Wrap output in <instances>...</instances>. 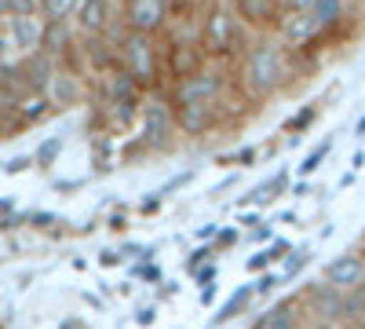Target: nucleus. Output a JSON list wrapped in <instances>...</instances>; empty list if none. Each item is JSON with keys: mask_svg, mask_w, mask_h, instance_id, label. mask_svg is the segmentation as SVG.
<instances>
[{"mask_svg": "<svg viewBox=\"0 0 365 329\" xmlns=\"http://www.w3.org/2000/svg\"><path fill=\"white\" fill-rule=\"evenodd\" d=\"M299 59L303 55L289 51L274 34H259L234 66V84H237L241 99L259 106V103L285 96L296 81H303L299 77Z\"/></svg>", "mask_w": 365, "mask_h": 329, "instance_id": "nucleus-1", "label": "nucleus"}, {"mask_svg": "<svg viewBox=\"0 0 365 329\" xmlns=\"http://www.w3.org/2000/svg\"><path fill=\"white\" fill-rule=\"evenodd\" d=\"M197 41H201V48H205V55L212 59V63L237 66V59L249 51L256 34L237 19L230 0H216V4L197 19Z\"/></svg>", "mask_w": 365, "mask_h": 329, "instance_id": "nucleus-2", "label": "nucleus"}, {"mask_svg": "<svg viewBox=\"0 0 365 329\" xmlns=\"http://www.w3.org/2000/svg\"><path fill=\"white\" fill-rule=\"evenodd\" d=\"M120 70H125L143 92H158L165 84V41L154 34H128L120 37Z\"/></svg>", "mask_w": 365, "mask_h": 329, "instance_id": "nucleus-3", "label": "nucleus"}, {"mask_svg": "<svg viewBox=\"0 0 365 329\" xmlns=\"http://www.w3.org/2000/svg\"><path fill=\"white\" fill-rule=\"evenodd\" d=\"M165 92H168V99L175 106H216V103H227L237 92L234 66H227V63H205L194 77L179 81V84H168Z\"/></svg>", "mask_w": 365, "mask_h": 329, "instance_id": "nucleus-4", "label": "nucleus"}, {"mask_svg": "<svg viewBox=\"0 0 365 329\" xmlns=\"http://www.w3.org/2000/svg\"><path fill=\"white\" fill-rule=\"evenodd\" d=\"M139 121H143V146H146V151H154V154L172 151V146L182 139L179 136V125H175V103L168 99L165 88L146 92Z\"/></svg>", "mask_w": 365, "mask_h": 329, "instance_id": "nucleus-5", "label": "nucleus"}, {"mask_svg": "<svg viewBox=\"0 0 365 329\" xmlns=\"http://www.w3.org/2000/svg\"><path fill=\"white\" fill-rule=\"evenodd\" d=\"M175 19V4L172 0H120V22L132 34H154L165 37V29Z\"/></svg>", "mask_w": 365, "mask_h": 329, "instance_id": "nucleus-6", "label": "nucleus"}, {"mask_svg": "<svg viewBox=\"0 0 365 329\" xmlns=\"http://www.w3.org/2000/svg\"><path fill=\"white\" fill-rule=\"evenodd\" d=\"M274 37H278L289 51H296V55H311L314 44H322L329 34L318 26V19L311 11H285L278 29H274Z\"/></svg>", "mask_w": 365, "mask_h": 329, "instance_id": "nucleus-7", "label": "nucleus"}, {"mask_svg": "<svg viewBox=\"0 0 365 329\" xmlns=\"http://www.w3.org/2000/svg\"><path fill=\"white\" fill-rule=\"evenodd\" d=\"M230 103V99H227ZM227 103H216V106H175V125H179V136L182 139H205L212 136L223 121L230 106Z\"/></svg>", "mask_w": 365, "mask_h": 329, "instance_id": "nucleus-8", "label": "nucleus"}, {"mask_svg": "<svg viewBox=\"0 0 365 329\" xmlns=\"http://www.w3.org/2000/svg\"><path fill=\"white\" fill-rule=\"evenodd\" d=\"M299 308H307L318 322H344V293L318 278L299 293Z\"/></svg>", "mask_w": 365, "mask_h": 329, "instance_id": "nucleus-9", "label": "nucleus"}, {"mask_svg": "<svg viewBox=\"0 0 365 329\" xmlns=\"http://www.w3.org/2000/svg\"><path fill=\"white\" fill-rule=\"evenodd\" d=\"M230 8L237 11V19L245 22L256 37L259 34H274L278 22H282V15H285L282 0H230Z\"/></svg>", "mask_w": 365, "mask_h": 329, "instance_id": "nucleus-10", "label": "nucleus"}, {"mask_svg": "<svg viewBox=\"0 0 365 329\" xmlns=\"http://www.w3.org/2000/svg\"><path fill=\"white\" fill-rule=\"evenodd\" d=\"M73 22H77V29L84 37H103L120 22V15L113 8V0H81Z\"/></svg>", "mask_w": 365, "mask_h": 329, "instance_id": "nucleus-11", "label": "nucleus"}, {"mask_svg": "<svg viewBox=\"0 0 365 329\" xmlns=\"http://www.w3.org/2000/svg\"><path fill=\"white\" fill-rule=\"evenodd\" d=\"M322 278H325L332 289H340V293H351V289L365 285V256H361V253H340L336 260L325 263Z\"/></svg>", "mask_w": 365, "mask_h": 329, "instance_id": "nucleus-12", "label": "nucleus"}, {"mask_svg": "<svg viewBox=\"0 0 365 329\" xmlns=\"http://www.w3.org/2000/svg\"><path fill=\"white\" fill-rule=\"evenodd\" d=\"M19 74H22V84H26V92H48L51 77L58 74V66H55V55H48L44 48L29 51V55L22 59Z\"/></svg>", "mask_w": 365, "mask_h": 329, "instance_id": "nucleus-13", "label": "nucleus"}, {"mask_svg": "<svg viewBox=\"0 0 365 329\" xmlns=\"http://www.w3.org/2000/svg\"><path fill=\"white\" fill-rule=\"evenodd\" d=\"M252 329H299V296H285V300L270 304Z\"/></svg>", "mask_w": 365, "mask_h": 329, "instance_id": "nucleus-14", "label": "nucleus"}, {"mask_svg": "<svg viewBox=\"0 0 365 329\" xmlns=\"http://www.w3.org/2000/svg\"><path fill=\"white\" fill-rule=\"evenodd\" d=\"M256 282L252 285H241V289H234L230 296H227V300H223V308L216 311V315H212V325L208 329H220V325H227V322H234L237 315H245L249 311V304L256 300Z\"/></svg>", "mask_w": 365, "mask_h": 329, "instance_id": "nucleus-15", "label": "nucleus"}, {"mask_svg": "<svg viewBox=\"0 0 365 329\" xmlns=\"http://www.w3.org/2000/svg\"><path fill=\"white\" fill-rule=\"evenodd\" d=\"M11 41L29 55V51H37L41 41H44V19L37 15H15L11 19Z\"/></svg>", "mask_w": 365, "mask_h": 329, "instance_id": "nucleus-16", "label": "nucleus"}, {"mask_svg": "<svg viewBox=\"0 0 365 329\" xmlns=\"http://www.w3.org/2000/svg\"><path fill=\"white\" fill-rule=\"evenodd\" d=\"M311 15L318 19V26L325 34H336V29L351 19V0H314Z\"/></svg>", "mask_w": 365, "mask_h": 329, "instance_id": "nucleus-17", "label": "nucleus"}, {"mask_svg": "<svg viewBox=\"0 0 365 329\" xmlns=\"http://www.w3.org/2000/svg\"><path fill=\"white\" fill-rule=\"evenodd\" d=\"M48 96H51L58 106H73V103H81V96H84V84H81V77L58 70V74L51 77V84H48Z\"/></svg>", "mask_w": 365, "mask_h": 329, "instance_id": "nucleus-18", "label": "nucleus"}, {"mask_svg": "<svg viewBox=\"0 0 365 329\" xmlns=\"http://www.w3.org/2000/svg\"><path fill=\"white\" fill-rule=\"evenodd\" d=\"M70 41H73L70 22H44V41H41V48H44L48 55H63V51L70 48Z\"/></svg>", "mask_w": 365, "mask_h": 329, "instance_id": "nucleus-19", "label": "nucleus"}, {"mask_svg": "<svg viewBox=\"0 0 365 329\" xmlns=\"http://www.w3.org/2000/svg\"><path fill=\"white\" fill-rule=\"evenodd\" d=\"M318 113H322V103H307V106H299L289 121L282 125V132L285 136H292V139H303V132H307L314 121H318Z\"/></svg>", "mask_w": 365, "mask_h": 329, "instance_id": "nucleus-20", "label": "nucleus"}, {"mask_svg": "<svg viewBox=\"0 0 365 329\" xmlns=\"http://www.w3.org/2000/svg\"><path fill=\"white\" fill-rule=\"evenodd\" d=\"M81 0H41V19L44 22H70L77 15Z\"/></svg>", "mask_w": 365, "mask_h": 329, "instance_id": "nucleus-21", "label": "nucleus"}, {"mask_svg": "<svg viewBox=\"0 0 365 329\" xmlns=\"http://www.w3.org/2000/svg\"><path fill=\"white\" fill-rule=\"evenodd\" d=\"M329 154H332V136H329V139H322V143L314 146V151L299 161V179H311V176L322 168V161H325Z\"/></svg>", "mask_w": 365, "mask_h": 329, "instance_id": "nucleus-22", "label": "nucleus"}, {"mask_svg": "<svg viewBox=\"0 0 365 329\" xmlns=\"http://www.w3.org/2000/svg\"><path fill=\"white\" fill-rule=\"evenodd\" d=\"M216 161H220L223 168H234V172H241V168H252V165L259 161V151H256V146H241V151L220 154Z\"/></svg>", "mask_w": 365, "mask_h": 329, "instance_id": "nucleus-23", "label": "nucleus"}, {"mask_svg": "<svg viewBox=\"0 0 365 329\" xmlns=\"http://www.w3.org/2000/svg\"><path fill=\"white\" fill-rule=\"evenodd\" d=\"M175 4V19H190V22H197L216 0H172Z\"/></svg>", "mask_w": 365, "mask_h": 329, "instance_id": "nucleus-24", "label": "nucleus"}, {"mask_svg": "<svg viewBox=\"0 0 365 329\" xmlns=\"http://www.w3.org/2000/svg\"><path fill=\"white\" fill-rule=\"evenodd\" d=\"M307 263H311V249H292V253H289V260H285V267H282V278H285V282H292V278H296Z\"/></svg>", "mask_w": 365, "mask_h": 329, "instance_id": "nucleus-25", "label": "nucleus"}, {"mask_svg": "<svg viewBox=\"0 0 365 329\" xmlns=\"http://www.w3.org/2000/svg\"><path fill=\"white\" fill-rule=\"evenodd\" d=\"M4 8H8V19H15V15H37L41 0H4Z\"/></svg>", "mask_w": 365, "mask_h": 329, "instance_id": "nucleus-26", "label": "nucleus"}, {"mask_svg": "<svg viewBox=\"0 0 365 329\" xmlns=\"http://www.w3.org/2000/svg\"><path fill=\"white\" fill-rule=\"evenodd\" d=\"M289 253H292V242H289V238H274V242L267 246L270 263H285V260H289Z\"/></svg>", "mask_w": 365, "mask_h": 329, "instance_id": "nucleus-27", "label": "nucleus"}, {"mask_svg": "<svg viewBox=\"0 0 365 329\" xmlns=\"http://www.w3.org/2000/svg\"><path fill=\"white\" fill-rule=\"evenodd\" d=\"M22 113H26V121H41V117L48 113V99H44V92H41L37 99H29V103L22 106Z\"/></svg>", "mask_w": 365, "mask_h": 329, "instance_id": "nucleus-28", "label": "nucleus"}, {"mask_svg": "<svg viewBox=\"0 0 365 329\" xmlns=\"http://www.w3.org/2000/svg\"><path fill=\"white\" fill-rule=\"evenodd\" d=\"M278 285H285L282 271H263V275L256 278V293H259V296H263V293H270V289H278Z\"/></svg>", "mask_w": 365, "mask_h": 329, "instance_id": "nucleus-29", "label": "nucleus"}, {"mask_svg": "<svg viewBox=\"0 0 365 329\" xmlns=\"http://www.w3.org/2000/svg\"><path fill=\"white\" fill-rule=\"evenodd\" d=\"M212 256H216V246H201V249H194V256L187 260V271L194 275V271H197V267H201L205 260H212Z\"/></svg>", "mask_w": 365, "mask_h": 329, "instance_id": "nucleus-30", "label": "nucleus"}, {"mask_svg": "<svg viewBox=\"0 0 365 329\" xmlns=\"http://www.w3.org/2000/svg\"><path fill=\"white\" fill-rule=\"evenodd\" d=\"M58 151H63V139H48V143L41 146V151H37V161H41V165H51Z\"/></svg>", "mask_w": 365, "mask_h": 329, "instance_id": "nucleus-31", "label": "nucleus"}, {"mask_svg": "<svg viewBox=\"0 0 365 329\" xmlns=\"http://www.w3.org/2000/svg\"><path fill=\"white\" fill-rule=\"evenodd\" d=\"M194 278H197V285H201V289L216 285V263H205V267H197V271H194Z\"/></svg>", "mask_w": 365, "mask_h": 329, "instance_id": "nucleus-32", "label": "nucleus"}, {"mask_svg": "<svg viewBox=\"0 0 365 329\" xmlns=\"http://www.w3.org/2000/svg\"><path fill=\"white\" fill-rule=\"evenodd\" d=\"M194 176H197V168H187V172H179V176L172 179V183H165V187H161V194H172V191H179V187H187Z\"/></svg>", "mask_w": 365, "mask_h": 329, "instance_id": "nucleus-33", "label": "nucleus"}, {"mask_svg": "<svg viewBox=\"0 0 365 329\" xmlns=\"http://www.w3.org/2000/svg\"><path fill=\"white\" fill-rule=\"evenodd\" d=\"M256 227H259V213H252V208L241 213L237 208V231H256Z\"/></svg>", "mask_w": 365, "mask_h": 329, "instance_id": "nucleus-34", "label": "nucleus"}, {"mask_svg": "<svg viewBox=\"0 0 365 329\" xmlns=\"http://www.w3.org/2000/svg\"><path fill=\"white\" fill-rule=\"evenodd\" d=\"M245 267H249L252 275H256V271H267V267H270V256H267V249H259L256 256H249V260H245Z\"/></svg>", "mask_w": 365, "mask_h": 329, "instance_id": "nucleus-35", "label": "nucleus"}, {"mask_svg": "<svg viewBox=\"0 0 365 329\" xmlns=\"http://www.w3.org/2000/svg\"><path fill=\"white\" fill-rule=\"evenodd\" d=\"M237 234H241L237 227H230V231H220V234H216V249H230V246L237 242Z\"/></svg>", "mask_w": 365, "mask_h": 329, "instance_id": "nucleus-36", "label": "nucleus"}, {"mask_svg": "<svg viewBox=\"0 0 365 329\" xmlns=\"http://www.w3.org/2000/svg\"><path fill=\"white\" fill-rule=\"evenodd\" d=\"M311 4H314V0H282L285 11H311Z\"/></svg>", "mask_w": 365, "mask_h": 329, "instance_id": "nucleus-37", "label": "nucleus"}, {"mask_svg": "<svg viewBox=\"0 0 365 329\" xmlns=\"http://www.w3.org/2000/svg\"><path fill=\"white\" fill-rule=\"evenodd\" d=\"M365 168V151H354L351 154V172H361Z\"/></svg>", "mask_w": 365, "mask_h": 329, "instance_id": "nucleus-38", "label": "nucleus"}, {"mask_svg": "<svg viewBox=\"0 0 365 329\" xmlns=\"http://www.w3.org/2000/svg\"><path fill=\"white\" fill-rule=\"evenodd\" d=\"M289 194L292 198H303V194H307V179H296V183L289 187Z\"/></svg>", "mask_w": 365, "mask_h": 329, "instance_id": "nucleus-39", "label": "nucleus"}, {"mask_svg": "<svg viewBox=\"0 0 365 329\" xmlns=\"http://www.w3.org/2000/svg\"><path fill=\"white\" fill-rule=\"evenodd\" d=\"M150 322H154V308H143L139 311V325H150Z\"/></svg>", "mask_w": 365, "mask_h": 329, "instance_id": "nucleus-40", "label": "nucleus"}, {"mask_svg": "<svg viewBox=\"0 0 365 329\" xmlns=\"http://www.w3.org/2000/svg\"><path fill=\"white\" fill-rule=\"evenodd\" d=\"M354 139H365V113L354 121Z\"/></svg>", "mask_w": 365, "mask_h": 329, "instance_id": "nucleus-41", "label": "nucleus"}, {"mask_svg": "<svg viewBox=\"0 0 365 329\" xmlns=\"http://www.w3.org/2000/svg\"><path fill=\"white\" fill-rule=\"evenodd\" d=\"M314 329H340V325H336V322H318Z\"/></svg>", "mask_w": 365, "mask_h": 329, "instance_id": "nucleus-42", "label": "nucleus"}, {"mask_svg": "<svg viewBox=\"0 0 365 329\" xmlns=\"http://www.w3.org/2000/svg\"><path fill=\"white\" fill-rule=\"evenodd\" d=\"M351 329H365V318H358V322H354V325H351Z\"/></svg>", "mask_w": 365, "mask_h": 329, "instance_id": "nucleus-43", "label": "nucleus"}]
</instances>
